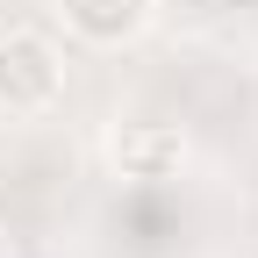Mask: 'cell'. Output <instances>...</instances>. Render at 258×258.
<instances>
[{
  "label": "cell",
  "instance_id": "277c9868",
  "mask_svg": "<svg viewBox=\"0 0 258 258\" xmlns=\"http://www.w3.org/2000/svg\"><path fill=\"white\" fill-rule=\"evenodd\" d=\"M0 258H15V244H8V230H0Z\"/></svg>",
  "mask_w": 258,
  "mask_h": 258
},
{
  "label": "cell",
  "instance_id": "7a4b0ae2",
  "mask_svg": "<svg viewBox=\"0 0 258 258\" xmlns=\"http://www.w3.org/2000/svg\"><path fill=\"white\" fill-rule=\"evenodd\" d=\"M50 15L86 50H122V43H137L158 22V0H50Z\"/></svg>",
  "mask_w": 258,
  "mask_h": 258
},
{
  "label": "cell",
  "instance_id": "3957f363",
  "mask_svg": "<svg viewBox=\"0 0 258 258\" xmlns=\"http://www.w3.org/2000/svg\"><path fill=\"white\" fill-rule=\"evenodd\" d=\"M108 165L122 179H137V186H158V179H179L186 165V137L172 122H122L115 137H108Z\"/></svg>",
  "mask_w": 258,
  "mask_h": 258
},
{
  "label": "cell",
  "instance_id": "6da1fadb",
  "mask_svg": "<svg viewBox=\"0 0 258 258\" xmlns=\"http://www.w3.org/2000/svg\"><path fill=\"white\" fill-rule=\"evenodd\" d=\"M57 101H64V50L43 29H8L0 36V115L43 122Z\"/></svg>",
  "mask_w": 258,
  "mask_h": 258
}]
</instances>
